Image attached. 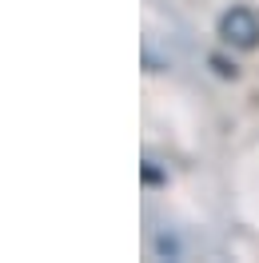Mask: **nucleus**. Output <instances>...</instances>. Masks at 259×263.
Listing matches in <instances>:
<instances>
[{"instance_id": "nucleus-1", "label": "nucleus", "mask_w": 259, "mask_h": 263, "mask_svg": "<svg viewBox=\"0 0 259 263\" xmlns=\"http://www.w3.org/2000/svg\"><path fill=\"white\" fill-rule=\"evenodd\" d=\"M219 40L231 48H255L259 44V16L251 8H227L219 16Z\"/></svg>"}]
</instances>
